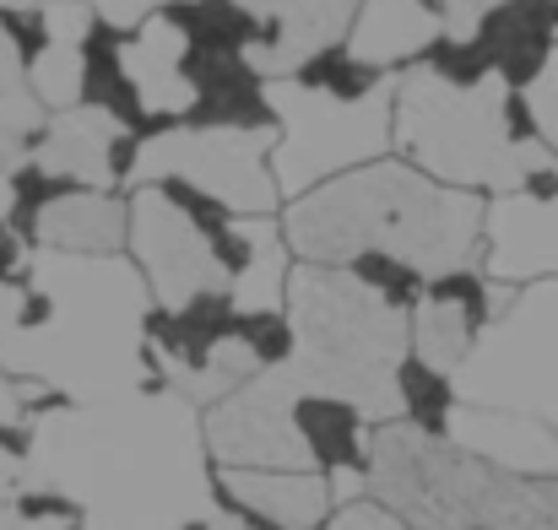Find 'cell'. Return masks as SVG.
<instances>
[{
  "label": "cell",
  "mask_w": 558,
  "mask_h": 530,
  "mask_svg": "<svg viewBox=\"0 0 558 530\" xmlns=\"http://www.w3.org/2000/svg\"><path fill=\"white\" fill-rule=\"evenodd\" d=\"M22 428L27 482L76 504L82 530H190L217 509L201 411L174 390L49 400Z\"/></svg>",
  "instance_id": "6da1fadb"
},
{
  "label": "cell",
  "mask_w": 558,
  "mask_h": 530,
  "mask_svg": "<svg viewBox=\"0 0 558 530\" xmlns=\"http://www.w3.org/2000/svg\"><path fill=\"white\" fill-rule=\"evenodd\" d=\"M147 282L125 255H33L22 320L0 342V368L54 400L93 406L158 390L147 362Z\"/></svg>",
  "instance_id": "7a4b0ae2"
},
{
  "label": "cell",
  "mask_w": 558,
  "mask_h": 530,
  "mask_svg": "<svg viewBox=\"0 0 558 530\" xmlns=\"http://www.w3.org/2000/svg\"><path fill=\"white\" fill-rule=\"evenodd\" d=\"M288 255L299 266H353L359 255H385L412 276L434 282L477 266L483 244V195L445 189L401 158L331 178L304 200L277 211Z\"/></svg>",
  "instance_id": "3957f363"
},
{
  "label": "cell",
  "mask_w": 558,
  "mask_h": 530,
  "mask_svg": "<svg viewBox=\"0 0 558 530\" xmlns=\"http://www.w3.org/2000/svg\"><path fill=\"white\" fill-rule=\"evenodd\" d=\"M390 158L483 200L510 189H558V163L532 136L526 103L510 82L483 76L461 87L423 60L390 87Z\"/></svg>",
  "instance_id": "277c9868"
},
{
  "label": "cell",
  "mask_w": 558,
  "mask_h": 530,
  "mask_svg": "<svg viewBox=\"0 0 558 530\" xmlns=\"http://www.w3.org/2000/svg\"><path fill=\"white\" fill-rule=\"evenodd\" d=\"M282 315L293 331V357L282 373L299 395L348 400L369 428L401 422L396 379L407 362V309L385 304L337 266L293 260Z\"/></svg>",
  "instance_id": "5b68a950"
},
{
  "label": "cell",
  "mask_w": 558,
  "mask_h": 530,
  "mask_svg": "<svg viewBox=\"0 0 558 530\" xmlns=\"http://www.w3.org/2000/svg\"><path fill=\"white\" fill-rule=\"evenodd\" d=\"M390 87L396 76H385L364 98H331L293 76L266 82V109L277 120L271 178H277L282 206L304 200L310 189L353 174V169L390 158Z\"/></svg>",
  "instance_id": "8992f818"
},
{
  "label": "cell",
  "mask_w": 558,
  "mask_h": 530,
  "mask_svg": "<svg viewBox=\"0 0 558 530\" xmlns=\"http://www.w3.org/2000/svg\"><path fill=\"white\" fill-rule=\"evenodd\" d=\"M499 482L505 471L461 455L456 444L412 422H385L369 433L364 493L407 530H483Z\"/></svg>",
  "instance_id": "52a82bcc"
},
{
  "label": "cell",
  "mask_w": 558,
  "mask_h": 530,
  "mask_svg": "<svg viewBox=\"0 0 558 530\" xmlns=\"http://www.w3.org/2000/svg\"><path fill=\"white\" fill-rule=\"evenodd\" d=\"M450 390L461 406L521 411L558 439V282L515 287L450 373Z\"/></svg>",
  "instance_id": "ba28073f"
},
{
  "label": "cell",
  "mask_w": 558,
  "mask_h": 530,
  "mask_svg": "<svg viewBox=\"0 0 558 530\" xmlns=\"http://www.w3.org/2000/svg\"><path fill=\"white\" fill-rule=\"evenodd\" d=\"M277 131H206V125H163L136 141L125 189L169 184L228 217H277L282 195L271 178Z\"/></svg>",
  "instance_id": "9c48e42d"
},
{
  "label": "cell",
  "mask_w": 558,
  "mask_h": 530,
  "mask_svg": "<svg viewBox=\"0 0 558 530\" xmlns=\"http://www.w3.org/2000/svg\"><path fill=\"white\" fill-rule=\"evenodd\" d=\"M131 200V222H125V260L142 271L153 309L180 315L206 293H228V276L201 233V222L190 217L163 184H142L125 189Z\"/></svg>",
  "instance_id": "30bf717a"
},
{
  "label": "cell",
  "mask_w": 558,
  "mask_h": 530,
  "mask_svg": "<svg viewBox=\"0 0 558 530\" xmlns=\"http://www.w3.org/2000/svg\"><path fill=\"white\" fill-rule=\"evenodd\" d=\"M293 379L282 368H266L217 406H206L201 439L211 471H315L293 422Z\"/></svg>",
  "instance_id": "8fae6325"
},
{
  "label": "cell",
  "mask_w": 558,
  "mask_h": 530,
  "mask_svg": "<svg viewBox=\"0 0 558 530\" xmlns=\"http://www.w3.org/2000/svg\"><path fill=\"white\" fill-rule=\"evenodd\" d=\"M131 152H136V136L109 109L76 103L65 114H44L22 163L54 189H125Z\"/></svg>",
  "instance_id": "7c38bea8"
},
{
  "label": "cell",
  "mask_w": 558,
  "mask_h": 530,
  "mask_svg": "<svg viewBox=\"0 0 558 530\" xmlns=\"http://www.w3.org/2000/svg\"><path fill=\"white\" fill-rule=\"evenodd\" d=\"M120 71L147 120V136L163 125H185L195 109V44L174 5H158L147 22L120 33Z\"/></svg>",
  "instance_id": "4fadbf2b"
},
{
  "label": "cell",
  "mask_w": 558,
  "mask_h": 530,
  "mask_svg": "<svg viewBox=\"0 0 558 530\" xmlns=\"http://www.w3.org/2000/svg\"><path fill=\"white\" fill-rule=\"evenodd\" d=\"M477 271L505 287L558 282V189H510L483 200Z\"/></svg>",
  "instance_id": "5bb4252c"
},
{
  "label": "cell",
  "mask_w": 558,
  "mask_h": 530,
  "mask_svg": "<svg viewBox=\"0 0 558 530\" xmlns=\"http://www.w3.org/2000/svg\"><path fill=\"white\" fill-rule=\"evenodd\" d=\"M255 22V44L244 49V65L260 82L299 76L315 54L337 49L359 0H228Z\"/></svg>",
  "instance_id": "9a60e30c"
},
{
  "label": "cell",
  "mask_w": 558,
  "mask_h": 530,
  "mask_svg": "<svg viewBox=\"0 0 558 530\" xmlns=\"http://www.w3.org/2000/svg\"><path fill=\"white\" fill-rule=\"evenodd\" d=\"M439 38H445V22L434 0H359L337 49L374 76H401L407 65L428 60Z\"/></svg>",
  "instance_id": "2e32d148"
},
{
  "label": "cell",
  "mask_w": 558,
  "mask_h": 530,
  "mask_svg": "<svg viewBox=\"0 0 558 530\" xmlns=\"http://www.w3.org/2000/svg\"><path fill=\"white\" fill-rule=\"evenodd\" d=\"M445 444L461 455L505 471V477H558V439L521 417V411H494V406H450L445 417Z\"/></svg>",
  "instance_id": "e0dca14e"
},
{
  "label": "cell",
  "mask_w": 558,
  "mask_h": 530,
  "mask_svg": "<svg viewBox=\"0 0 558 530\" xmlns=\"http://www.w3.org/2000/svg\"><path fill=\"white\" fill-rule=\"evenodd\" d=\"M125 189H54L33 211L27 244L49 255H125Z\"/></svg>",
  "instance_id": "ac0fdd59"
},
{
  "label": "cell",
  "mask_w": 558,
  "mask_h": 530,
  "mask_svg": "<svg viewBox=\"0 0 558 530\" xmlns=\"http://www.w3.org/2000/svg\"><path fill=\"white\" fill-rule=\"evenodd\" d=\"M217 504L277 530H320L331 520V482L320 471H211Z\"/></svg>",
  "instance_id": "d6986e66"
},
{
  "label": "cell",
  "mask_w": 558,
  "mask_h": 530,
  "mask_svg": "<svg viewBox=\"0 0 558 530\" xmlns=\"http://www.w3.org/2000/svg\"><path fill=\"white\" fill-rule=\"evenodd\" d=\"M293 422H299V439H304L310 466H315L320 477H364L374 428L348 406V400L299 395V400H293Z\"/></svg>",
  "instance_id": "ffe728a7"
},
{
  "label": "cell",
  "mask_w": 558,
  "mask_h": 530,
  "mask_svg": "<svg viewBox=\"0 0 558 530\" xmlns=\"http://www.w3.org/2000/svg\"><path fill=\"white\" fill-rule=\"evenodd\" d=\"M27 93L44 114H65L87 98V49H60V44H38L27 54Z\"/></svg>",
  "instance_id": "44dd1931"
},
{
  "label": "cell",
  "mask_w": 558,
  "mask_h": 530,
  "mask_svg": "<svg viewBox=\"0 0 558 530\" xmlns=\"http://www.w3.org/2000/svg\"><path fill=\"white\" fill-rule=\"evenodd\" d=\"M396 390H401V422H412V428H423V433L445 439V417H450V406H456V390H450V379L407 357V362H401V379H396Z\"/></svg>",
  "instance_id": "7402d4cb"
},
{
  "label": "cell",
  "mask_w": 558,
  "mask_h": 530,
  "mask_svg": "<svg viewBox=\"0 0 558 530\" xmlns=\"http://www.w3.org/2000/svg\"><path fill=\"white\" fill-rule=\"evenodd\" d=\"M521 103H526L532 136L543 141V152L558 163V44L548 49V60L537 65V76L521 87Z\"/></svg>",
  "instance_id": "603a6c76"
},
{
  "label": "cell",
  "mask_w": 558,
  "mask_h": 530,
  "mask_svg": "<svg viewBox=\"0 0 558 530\" xmlns=\"http://www.w3.org/2000/svg\"><path fill=\"white\" fill-rule=\"evenodd\" d=\"M27 493V428H5L0 433V530L16 526V504Z\"/></svg>",
  "instance_id": "cb8c5ba5"
},
{
  "label": "cell",
  "mask_w": 558,
  "mask_h": 530,
  "mask_svg": "<svg viewBox=\"0 0 558 530\" xmlns=\"http://www.w3.org/2000/svg\"><path fill=\"white\" fill-rule=\"evenodd\" d=\"M434 5H439V22H445V44H472L477 27L494 11H505L510 0H434Z\"/></svg>",
  "instance_id": "d4e9b609"
},
{
  "label": "cell",
  "mask_w": 558,
  "mask_h": 530,
  "mask_svg": "<svg viewBox=\"0 0 558 530\" xmlns=\"http://www.w3.org/2000/svg\"><path fill=\"white\" fill-rule=\"evenodd\" d=\"M320 530H407V526L390 509H379L374 498H353V504H337Z\"/></svg>",
  "instance_id": "484cf974"
},
{
  "label": "cell",
  "mask_w": 558,
  "mask_h": 530,
  "mask_svg": "<svg viewBox=\"0 0 558 530\" xmlns=\"http://www.w3.org/2000/svg\"><path fill=\"white\" fill-rule=\"evenodd\" d=\"M38 5H44V0H38ZM76 5H87L109 33H131V27H136V22H147L163 0H76Z\"/></svg>",
  "instance_id": "4316f807"
},
{
  "label": "cell",
  "mask_w": 558,
  "mask_h": 530,
  "mask_svg": "<svg viewBox=\"0 0 558 530\" xmlns=\"http://www.w3.org/2000/svg\"><path fill=\"white\" fill-rule=\"evenodd\" d=\"M16 422H22V384L0 368V433L16 428Z\"/></svg>",
  "instance_id": "83f0119b"
},
{
  "label": "cell",
  "mask_w": 558,
  "mask_h": 530,
  "mask_svg": "<svg viewBox=\"0 0 558 530\" xmlns=\"http://www.w3.org/2000/svg\"><path fill=\"white\" fill-rule=\"evenodd\" d=\"M16 320H22V287L0 282V342L16 331Z\"/></svg>",
  "instance_id": "f1b7e54d"
},
{
  "label": "cell",
  "mask_w": 558,
  "mask_h": 530,
  "mask_svg": "<svg viewBox=\"0 0 558 530\" xmlns=\"http://www.w3.org/2000/svg\"><path fill=\"white\" fill-rule=\"evenodd\" d=\"M0 169H5V163H0Z\"/></svg>",
  "instance_id": "f546056e"
}]
</instances>
